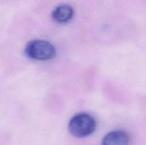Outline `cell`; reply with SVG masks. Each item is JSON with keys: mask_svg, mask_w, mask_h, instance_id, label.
<instances>
[{"mask_svg": "<svg viewBox=\"0 0 146 145\" xmlns=\"http://www.w3.org/2000/svg\"><path fill=\"white\" fill-rule=\"evenodd\" d=\"M26 55L36 61H48L55 58L56 48L52 44L45 40H33L27 44L25 48Z\"/></svg>", "mask_w": 146, "mask_h": 145, "instance_id": "obj_2", "label": "cell"}, {"mask_svg": "<svg viewBox=\"0 0 146 145\" xmlns=\"http://www.w3.org/2000/svg\"><path fill=\"white\" fill-rule=\"evenodd\" d=\"M129 135L124 131L116 130L107 134L102 141V145H128Z\"/></svg>", "mask_w": 146, "mask_h": 145, "instance_id": "obj_3", "label": "cell"}, {"mask_svg": "<svg viewBox=\"0 0 146 145\" xmlns=\"http://www.w3.org/2000/svg\"><path fill=\"white\" fill-rule=\"evenodd\" d=\"M96 128V121L92 115L79 113L73 117L68 124V130L76 137H85L94 133Z\"/></svg>", "mask_w": 146, "mask_h": 145, "instance_id": "obj_1", "label": "cell"}, {"mask_svg": "<svg viewBox=\"0 0 146 145\" xmlns=\"http://www.w3.org/2000/svg\"><path fill=\"white\" fill-rule=\"evenodd\" d=\"M74 16V9L68 4L58 6L52 12V18L56 22L64 24L69 21Z\"/></svg>", "mask_w": 146, "mask_h": 145, "instance_id": "obj_4", "label": "cell"}]
</instances>
